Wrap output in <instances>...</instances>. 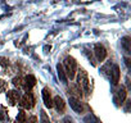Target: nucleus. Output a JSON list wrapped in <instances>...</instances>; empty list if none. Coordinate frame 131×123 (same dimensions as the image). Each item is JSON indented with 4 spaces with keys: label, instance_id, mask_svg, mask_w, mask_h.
I'll list each match as a JSON object with an SVG mask.
<instances>
[{
    "label": "nucleus",
    "instance_id": "nucleus-7",
    "mask_svg": "<svg viewBox=\"0 0 131 123\" xmlns=\"http://www.w3.org/2000/svg\"><path fill=\"white\" fill-rule=\"evenodd\" d=\"M36 85V78L34 77V76H26L25 78H23V89L25 90H27V92H30V90L34 87Z\"/></svg>",
    "mask_w": 131,
    "mask_h": 123
},
{
    "label": "nucleus",
    "instance_id": "nucleus-20",
    "mask_svg": "<svg viewBox=\"0 0 131 123\" xmlns=\"http://www.w3.org/2000/svg\"><path fill=\"white\" fill-rule=\"evenodd\" d=\"M28 123H37V118L35 115H32L30 119H28Z\"/></svg>",
    "mask_w": 131,
    "mask_h": 123
},
{
    "label": "nucleus",
    "instance_id": "nucleus-13",
    "mask_svg": "<svg viewBox=\"0 0 131 123\" xmlns=\"http://www.w3.org/2000/svg\"><path fill=\"white\" fill-rule=\"evenodd\" d=\"M71 95L75 97H81L82 96V94H81V89L79 87V85H72L71 86Z\"/></svg>",
    "mask_w": 131,
    "mask_h": 123
},
{
    "label": "nucleus",
    "instance_id": "nucleus-16",
    "mask_svg": "<svg viewBox=\"0 0 131 123\" xmlns=\"http://www.w3.org/2000/svg\"><path fill=\"white\" fill-rule=\"evenodd\" d=\"M13 85L18 89H22L23 87V78L22 77H16L13 78Z\"/></svg>",
    "mask_w": 131,
    "mask_h": 123
},
{
    "label": "nucleus",
    "instance_id": "nucleus-11",
    "mask_svg": "<svg viewBox=\"0 0 131 123\" xmlns=\"http://www.w3.org/2000/svg\"><path fill=\"white\" fill-rule=\"evenodd\" d=\"M111 75H112V83H113V85H117L118 81H119V75H121L119 67H118V66H113V69H112Z\"/></svg>",
    "mask_w": 131,
    "mask_h": 123
},
{
    "label": "nucleus",
    "instance_id": "nucleus-17",
    "mask_svg": "<svg viewBox=\"0 0 131 123\" xmlns=\"http://www.w3.org/2000/svg\"><path fill=\"white\" fill-rule=\"evenodd\" d=\"M85 122H86V123H98L96 118H95L93 114H89V115L85 118Z\"/></svg>",
    "mask_w": 131,
    "mask_h": 123
},
{
    "label": "nucleus",
    "instance_id": "nucleus-19",
    "mask_svg": "<svg viewBox=\"0 0 131 123\" xmlns=\"http://www.w3.org/2000/svg\"><path fill=\"white\" fill-rule=\"evenodd\" d=\"M7 89V82L3 81V80H0V92H4Z\"/></svg>",
    "mask_w": 131,
    "mask_h": 123
},
{
    "label": "nucleus",
    "instance_id": "nucleus-18",
    "mask_svg": "<svg viewBox=\"0 0 131 123\" xmlns=\"http://www.w3.org/2000/svg\"><path fill=\"white\" fill-rule=\"evenodd\" d=\"M0 66L2 67H8L9 66V60L7 59V58H4V56H0Z\"/></svg>",
    "mask_w": 131,
    "mask_h": 123
},
{
    "label": "nucleus",
    "instance_id": "nucleus-10",
    "mask_svg": "<svg viewBox=\"0 0 131 123\" xmlns=\"http://www.w3.org/2000/svg\"><path fill=\"white\" fill-rule=\"evenodd\" d=\"M42 99H44V104L45 106L48 108H53V100H51V95H50V91L49 89H44L42 90Z\"/></svg>",
    "mask_w": 131,
    "mask_h": 123
},
{
    "label": "nucleus",
    "instance_id": "nucleus-12",
    "mask_svg": "<svg viewBox=\"0 0 131 123\" xmlns=\"http://www.w3.org/2000/svg\"><path fill=\"white\" fill-rule=\"evenodd\" d=\"M57 71H58V77H59V80H60L63 83H67L68 77H67V75H66V72H64L62 64H58V66H57Z\"/></svg>",
    "mask_w": 131,
    "mask_h": 123
},
{
    "label": "nucleus",
    "instance_id": "nucleus-4",
    "mask_svg": "<svg viewBox=\"0 0 131 123\" xmlns=\"http://www.w3.org/2000/svg\"><path fill=\"white\" fill-rule=\"evenodd\" d=\"M94 54H95L98 61H103V60L107 58V50H105V47H104L103 45H100V44H96V45L94 46Z\"/></svg>",
    "mask_w": 131,
    "mask_h": 123
},
{
    "label": "nucleus",
    "instance_id": "nucleus-6",
    "mask_svg": "<svg viewBox=\"0 0 131 123\" xmlns=\"http://www.w3.org/2000/svg\"><path fill=\"white\" fill-rule=\"evenodd\" d=\"M70 105H71V108H72L75 112H77V113H82V112L85 110V108H84V105L80 103V100L76 99V97H73V96L70 97Z\"/></svg>",
    "mask_w": 131,
    "mask_h": 123
},
{
    "label": "nucleus",
    "instance_id": "nucleus-8",
    "mask_svg": "<svg viewBox=\"0 0 131 123\" xmlns=\"http://www.w3.org/2000/svg\"><path fill=\"white\" fill-rule=\"evenodd\" d=\"M7 95H8V100H9L10 105H16V104L19 101V99H21V94H19L18 91H16V90L8 91Z\"/></svg>",
    "mask_w": 131,
    "mask_h": 123
},
{
    "label": "nucleus",
    "instance_id": "nucleus-5",
    "mask_svg": "<svg viewBox=\"0 0 131 123\" xmlns=\"http://www.w3.org/2000/svg\"><path fill=\"white\" fill-rule=\"evenodd\" d=\"M126 90H125V87H119L118 90H117V92H116V95H114V103L117 104V105H122L123 104V101H125V99H126Z\"/></svg>",
    "mask_w": 131,
    "mask_h": 123
},
{
    "label": "nucleus",
    "instance_id": "nucleus-2",
    "mask_svg": "<svg viewBox=\"0 0 131 123\" xmlns=\"http://www.w3.org/2000/svg\"><path fill=\"white\" fill-rule=\"evenodd\" d=\"M77 85H79V87H80L86 95L90 94V82H89V77H88V73H86L84 69H81L80 73H79V76H77Z\"/></svg>",
    "mask_w": 131,
    "mask_h": 123
},
{
    "label": "nucleus",
    "instance_id": "nucleus-15",
    "mask_svg": "<svg viewBox=\"0 0 131 123\" xmlns=\"http://www.w3.org/2000/svg\"><path fill=\"white\" fill-rule=\"evenodd\" d=\"M17 123H26V113H25V110H19L18 112Z\"/></svg>",
    "mask_w": 131,
    "mask_h": 123
},
{
    "label": "nucleus",
    "instance_id": "nucleus-21",
    "mask_svg": "<svg viewBox=\"0 0 131 123\" xmlns=\"http://www.w3.org/2000/svg\"><path fill=\"white\" fill-rule=\"evenodd\" d=\"M64 123H72V119L70 117H66L64 118Z\"/></svg>",
    "mask_w": 131,
    "mask_h": 123
},
{
    "label": "nucleus",
    "instance_id": "nucleus-22",
    "mask_svg": "<svg viewBox=\"0 0 131 123\" xmlns=\"http://www.w3.org/2000/svg\"><path fill=\"white\" fill-rule=\"evenodd\" d=\"M3 119V114H2V112H0V120Z\"/></svg>",
    "mask_w": 131,
    "mask_h": 123
},
{
    "label": "nucleus",
    "instance_id": "nucleus-1",
    "mask_svg": "<svg viewBox=\"0 0 131 123\" xmlns=\"http://www.w3.org/2000/svg\"><path fill=\"white\" fill-rule=\"evenodd\" d=\"M63 68H64V72H66V75H67V77L70 80H73L76 77L77 63L72 56H67L63 60Z\"/></svg>",
    "mask_w": 131,
    "mask_h": 123
},
{
    "label": "nucleus",
    "instance_id": "nucleus-14",
    "mask_svg": "<svg viewBox=\"0 0 131 123\" xmlns=\"http://www.w3.org/2000/svg\"><path fill=\"white\" fill-rule=\"evenodd\" d=\"M122 45H123V47H125V50H126L127 53L131 51V41H130V37H123V39H122Z\"/></svg>",
    "mask_w": 131,
    "mask_h": 123
},
{
    "label": "nucleus",
    "instance_id": "nucleus-3",
    "mask_svg": "<svg viewBox=\"0 0 131 123\" xmlns=\"http://www.w3.org/2000/svg\"><path fill=\"white\" fill-rule=\"evenodd\" d=\"M21 105H22V108H25V109H31V108L35 105V100H34V96H32L31 92H26V94L22 96V99H21Z\"/></svg>",
    "mask_w": 131,
    "mask_h": 123
},
{
    "label": "nucleus",
    "instance_id": "nucleus-9",
    "mask_svg": "<svg viewBox=\"0 0 131 123\" xmlns=\"http://www.w3.org/2000/svg\"><path fill=\"white\" fill-rule=\"evenodd\" d=\"M53 106H55L59 113H63L64 112V108H66V103H64V100L60 96H55L53 99Z\"/></svg>",
    "mask_w": 131,
    "mask_h": 123
}]
</instances>
